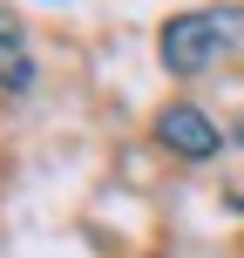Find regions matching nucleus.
I'll return each instance as SVG.
<instances>
[{"mask_svg":"<svg viewBox=\"0 0 244 258\" xmlns=\"http://www.w3.org/2000/svg\"><path fill=\"white\" fill-rule=\"evenodd\" d=\"M244 41V14L237 7H197V14H177L163 27V68L170 75H197L210 68L217 54H231Z\"/></svg>","mask_w":244,"mask_h":258,"instance_id":"obj_1","label":"nucleus"},{"mask_svg":"<svg viewBox=\"0 0 244 258\" xmlns=\"http://www.w3.org/2000/svg\"><path fill=\"white\" fill-rule=\"evenodd\" d=\"M156 136H163V150L190 156V163H204V156H217V150H224V129L210 122L204 109H190V102H170L163 116H156Z\"/></svg>","mask_w":244,"mask_h":258,"instance_id":"obj_2","label":"nucleus"},{"mask_svg":"<svg viewBox=\"0 0 244 258\" xmlns=\"http://www.w3.org/2000/svg\"><path fill=\"white\" fill-rule=\"evenodd\" d=\"M27 82H34V54H27V34H21V21H7V14H0V89H14V95H21Z\"/></svg>","mask_w":244,"mask_h":258,"instance_id":"obj_3","label":"nucleus"},{"mask_svg":"<svg viewBox=\"0 0 244 258\" xmlns=\"http://www.w3.org/2000/svg\"><path fill=\"white\" fill-rule=\"evenodd\" d=\"M237 136H244V129H237Z\"/></svg>","mask_w":244,"mask_h":258,"instance_id":"obj_4","label":"nucleus"}]
</instances>
